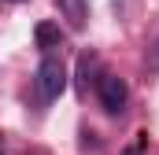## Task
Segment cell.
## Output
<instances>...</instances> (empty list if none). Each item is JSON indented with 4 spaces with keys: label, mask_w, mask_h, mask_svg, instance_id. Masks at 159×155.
I'll list each match as a JSON object with an SVG mask.
<instances>
[{
    "label": "cell",
    "mask_w": 159,
    "mask_h": 155,
    "mask_svg": "<svg viewBox=\"0 0 159 155\" xmlns=\"http://www.w3.org/2000/svg\"><path fill=\"white\" fill-rule=\"evenodd\" d=\"M67 89V67L59 55H44L37 67V92L41 100H59V92Z\"/></svg>",
    "instance_id": "1"
},
{
    "label": "cell",
    "mask_w": 159,
    "mask_h": 155,
    "mask_svg": "<svg viewBox=\"0 0 159 155\" xmlns=\"http://www.w3.org/2000/svg\"><path fill=\"white\" fill-rule=\"evenodd\" d=\"M96 96H100V104H104V111L107 115H119L122 107H126V81H122L119 74H104L100 81H96Z\"/></svg>",
    "instance_id": "2"
},
{
    "label": "cell",
    "mask_w": 159,
    "mask_h": 155,
    "mask_svg": "<svg viewBox=\"0 0 159 155\" xmlns=\"http://www.w3.org/2000/svg\"><path fill=\"white\" fill-rule=\"evenodd\" d=\"M59 19H67L70 30H85V0H56Z\"/></svg>",
    "instance_id": "3"
},
{
    "label": "cell",
    "mask_w": 159,
    "mask_h": 155,
    "mask_svg": "<svg viewBox=\"0 0 159 155\" xmlns=\"http://www.w3.org/2000/svg\"><path fill=\"white\" fill-rule=\"evenodd\" d=\"M34 37H37L41 48H56V44H59V26H56V22H41L37 30H34Z\"/></svg>",
    "instance_id": "4"
},
{
    "label": "cell",
    "mask_w": 159,
    "mask_h": 155,
    "mask_svg": "<svg viewBox=\"0 0 159 155\" xmlns=\"http://www.w3.org/2000/svg\"><path fill=\"white\" fill-rule=\"evenodd\" d=\"M0 155H4V140H0Z\"/></svg>",
    "instance_id": "5"
},
{
    "label": "cell",
    "mask_w": 159,
    "mask_h": 155,
    "mask_svg": "<svg viewBox=\"0 0 159 155\" xmlns=\"http://www.w3.org/2000/svg\"><path fill=\"white\" fill-rule=\"evenodd\" d=\"M15 4H22V0H15Z\"/></svg>",
    "instance_id": "6"
}]
</instances>
